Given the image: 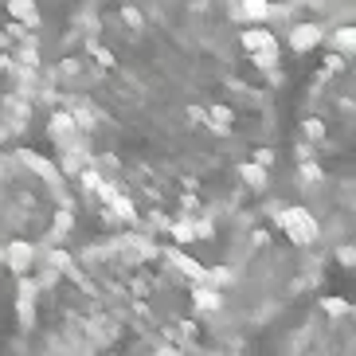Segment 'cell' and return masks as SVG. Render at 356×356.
<instances>
[{
	"label": "cell",
	"instance_id": "cell-1",
	"mask_svg": "<svg viewBox=\"0 0 356 356\" xmlns=\"http://www.w3.org/2000/svg\"><path fill=\"white\" fill-rule=\"evenodd\" d=\"M47 149L122 231L196 239L270 184L290 71L259 0H71L43 55Z\"/></svg>",
	"mask_w": 356,
	"mask_h": 356
},
{
	"label": "cell",
	"instance_id": "cell-2",
	"mask_svg": "<svg viewBox=\"0 0 356 356\" xmlns=\"http://www.w3.org/2000/svg\"><path fill=\"white\" fill-rule=\"evenodd\" d=\"M0 356H223L220 293L180 243L114 231L24 274Z\"/></svg>",
	"mask_w": 356,
	"mask_h": 356
},
{
	"label": "cell",
	"instance_id": "cell-3",
	"mask_svg": "<svg viewBox=\"0 0 356 356\" xmlns=\"http://www.w3.org/2000/svg\"><path fill=\"white\" fill-rule=\"evenodd\" d=\"M282 165L314 243L356 278V20L337 28L305 71Z\"/></svg>",
	"mask_w": 356,
	"mask_h": 356
},
{
	"label": "cell",
	"instance_id": "cell-4",
	"mask_svg": "<svg viewBox=\"0 0 356 356\" xmlns=\"http://www.w3.org/2000/svg\"><path fill=\"white\" fill-rule=\"evenodd\" d=\"M79 188L55 157L0 145V266L35 270L67 247Z\"/></svg>",
	"mask_w": 356,
	"mask_h": 356
},
{
	"label": "cell",
	"instance_id": "cell-5",
	"mask_svg": "<svg viewBox=\"0 0 356 356\" xmlns=\"http://www.w3.org/2000/svg\"><path fill=\"white\" fill-rule=\"evenodd\" d=\"M40 0H0V145L40 102Z\"/></svg>",
	"mask_w": 356,
	"mask_h": 356
},
{
	"label": "cell",
	"instance_id": "cell-6",
	"mask_svg": "<svg viewBox=\"0 0 356 356\" xmlns=\"http://www.w3.org/2000/svg\"><path fill=\"white\" fill-rule=\"evenodd\" d=\"M274 356H356V293L317 298L286 329Z\"/></svg>",
	"mask_w": 356,
	"mask_h": 356
}]
</instances>
